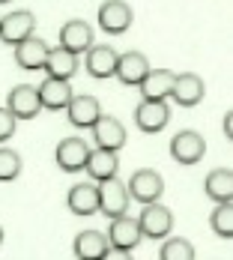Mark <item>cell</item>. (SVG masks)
Listing matches in <instances>:
<instances>
[{
    "label": "cell",
    "mask_w": 233,
    "mask_h": 260,
    "mask_svg": "<svg viewBox=\"0 0 233 260\" xmlns=\"http://www.w3.org/2000/svg\"><path fill=\"white\" fill-rule=\"evenodd\" d=\"M141 236H144V234H141L138 218H129L126 212H123V215H117V218H111L108 242H111V248H114L117 254H131V251L138 248Z\"/></svg>",
    "instance_id": "obj_1"
},
{
    "label": "cell",
    "mask_w": 233,
    "mask_h": 260,
    "mask_svg": "<svg viewBox=\"0 0 233 260\" xmlns=\"http://www.w3.org/2000/svg\"><path fill=\"white\" fill-rule=\"evenodd\" d=\"M129 198L131 201H138V204H153L161 198V191H164V180H161V174L153 171V168H141V171H135L129 180Z\"/></svg>",
    "instance_id": "obj_2"
},
{
    "label": "cell",
    "mask_w": 233,
    "mask_h": 260,
    "mask_svg": "<svg viewBox=\"0 0 233 260\" xmlns=\"http://www.w3.org/2000/svg\"><path fill=\"white\" fill-rule=\"evenodd\" d=\"M135 123L144 135H155L171 123V105L164 99H144L135 111Z\"/></svg>",
    "instance_id": "obj_3"
},
{
    "label": "cell",
    "mask_w": 233,
    "mask_h": 260,
    "mask_svg": "<svg viewBox=\"0 0 233 260\" xmlns=\"http://www.w3.org/2000/svg\"><path fill=\"white\" fill-rule=\"evenodd\" d=\"M138 224H141V234L150 236V239H164V236L171 234V228H174V212L164 207V204H144V212H141V218H138Z\"/></svg>",
    "instance_id": "obj_4"
},
{
    "label": "cell",
    "mask_w": 233,
    "mask_h": 260,
    "mask_svg": "<svg viewBox=\"0 0 233 260\" xmlns=\"http://www.w3.org/2000/svg\"><path fill=\"white\" fill-rule=\"evenodd\" d=\"M96 18H99V27H102L105 33H111V36H120V33H126L131 27V6L126 0H105L102 6H99V12H96Z\"/></svg>",
    "instance_id": "obj_5"
},
{
    "label": "cell",
    "mask_w": 233,
    "mask_h": 260,
    "mask_svg": "<svg viewBox=\"0 0 233 260\" xmlns=\"http://www.w3.org/2000/svg\"><path fill=\"white\" fill-rule=\"evenodd\" d=\"M129 204H131L129 188L117 177L99 182V212H105L108 218H117V215H123L129 209Z\"/></svg>",
    "instance_id": "obj_6"
},
{
    "label": "cell",
    "mask_w": 233,
    "mask_h": 260,
    "mask_svg": "<svg viewBox=\"0 0 233 260\" xmlns=\"http://www.w3.org/2000/svg\"><path fill=\"white\" fill-rule=\"evenodd\" d=\"M171 156L177 158L180 165H197L201 158L207 156V141H204V135H197V132H191V129L177 132L174 141H171Z\"/></svg>",
    "instance_id": "obj_7"
},
{
    "label": "cell",
    "mask_w": 233,
    "mask_h": 260,
    "mask_svg": "<svg viewBox=\"0 0 233 260\" xmlns=\"http://www.w3.org/2000/svg\"><path fill=\"white\" fill-rule=\"evenodd\" d=\"M33 30H36V18H33L30 9L6 12V15L0 18V42H6V45H18V42L27 39Z\"/></svg>",
    "instance_id": "obj_8"
},
{
    "label": "cell",
    "mask_w": 233,
    "mask_h": 260,
    "mask_svg": "<svg viewBox=\"0 0 233 260\" xmlns=\"http://www.w3.org/2000/svg\"><path fill=\"white\" fill-rule=\"evenodd\" d=\"M87 156H90V147H87L84 138H63V141L57 144V153H54L57 168L66 171V174H78V171H84Z\"/></svg>",
    "instance_id": "obj_9"
},
{
    "label": "cell",
    "mask_w": 233,
    "mask_h": 260,
    "mask_svg": "<svg viewBox=\"0 0 233 260\" xmlns=\"http://www.w3.org/2000/svg\"><path fill=\"white\" fill-rule=\"evenodd\" d=\"M204 78L194 75V72H182V75H174V84H171V96L174 102L182 105V108H194V105L204 102Z\"/></svg>",
    "instance_id": "obj_10"
},
{
    "label": "cell",
    "mask_w": 233,
    "mask_h": 260,
    "mask_svg": "<svg viewBox=\"0 0 233 260\" xmlns=\"http://www.w3.org/2000/svg\"><path fill=\"white\" fill-rule=\"evenodd\" d=\"M90 129H93V138H96V147L99 150H114L117 153V150L126 147V126L117 117H105L102 114Z\"/></svg>",
    "instance_id": "obj_11"
},
{
    "label": "cell",
    "mask_w": 233,
    "mask_h": 260,
    "mask_svg": "<svg viewBox=\"0 0 233 260\" xmlns=\"http://www.w3.org/2000/svg\"><path fill=\"white\" fill-rule=\"evenodd\" d=\"M6 108L12 111L15 120H33L39 111H42V99H39V90L30 87V84H21L9 93L6 99Z\"/></svg>",
    "instance_id": "obj_12"
},
{
    "label": "cell",
    "mask_w": 233,
    "mask_h": 260,
    "mask_svg": "<svg viewBox=\"0 0 233 260\" xmlns=\"http://www.w3.org/2000/svg\"><path fill=\"white\" fill-rule=\"evenodd\" d=\"M72 254L78 260H105L111 254V242L99 231H81L72 242Z\"/></svg>",
    "instance_id": "obj_13"
},
{
    "label": "cell",
    "mask_w": 233,
    "mask_h": 260,
    "mask_svg": "<svg viewBox=\"0 0 233 260\" xmlns=\"http://www.w3.org/2000/svg\"><path fill=\"white\" fill-rule=\"evenodd\" d=\"M66 114H69V123L78 129H90L99 117H102V102L96 96H72L66 105Z\"/></svg>",
    "instance_id": "obj_14"
},
{
    "label": "cell",
    "mask_w": 233,
    "mask_h": 260,
    "mask_svg": "<svg viewBox=\"0 0 233 260\" xmlns=\"http://www.w3.org/2000/svg\"><path fill=\"white\" fill-rule=\"evenodd\" d=\"M147 72H150V60H147L141 51H129V54H120V57H117V69H114V75L120 78V84H126V87H138Z\"/></svg>",
    "instance_id": "obj_15"
},
{
    "label": "cell",
    "mask_w": 233,
    "mask_h": 260,
    "mask_svg": "<svg viewBox=\"0 0 233 260\" xmlns=\"http://www.w3.org/2000/svg\"><path fill=\"white\" fill-rule=\"evenodd\" d=\"M66 204L81 218L99 212V185L96 182H78V185H72L69 194H66Z\"/></svg>",
    "instance_id": "obj_16"
},
{
    "label": "cell",
    "mask_w": 233,
    "mask_h": 260,
    "mask_svg": "<svg viewBox=\"0 0 233 260\" xmlns=\"http://www.w3.org/2000/svg\"><path fill=\"white\" fill-rule=\"evenodd\" d=\"M45 57H48V45L39 36H33V33L15 45V63L21 69H27V72H39L45 66Z\"/></svg>",
    "instance_id": "obj_17"
},
{
    "label": "cell",
    "mask_w": 233,
    "mask_h": 260,
    "mask_svg": "<svg viewBox=\"0 0 233 260\" xmlns=\"http://www.w3.org/2000/svg\"><path fill=\"white\" fill-rule=\"evenodd\" d=\"M87 72L93 78H114V69H117V57L120 54L114 51L111 45H90L87 48Z\"/></svg>",
    "instance_id": "obj_18"
},
{
    "label": "cell",
    "mask_w": 233,
    "mask_h": 260,
    "mask_svg": "<svg viewBox=\"0 0 233 260\" xmlns=\"http://www.w3.org/2000/svg\"><path fill=\"white\" fill-rule=\"evenodd\" d=\"M60 45L63 48H69L72 54H84L90 45H93V27L87 24V21H66V24L60 27Z\"/></svg>",
    "instance_id": "obj_19"
},
{
    "label": "cell",
    "mask_w": 233,
    "mask_h": 260,
    "mask_svg": "<svg viewBox=\"0 0 233 260\" xmlns=\"http://www.w3.org/2000/svg\"><path fill=\"white\" fill-rule=\"evenodd\" d=\"M117 168H120V158H117V153H114V150H99V147H96V153L90 150L87 165H84L87 177H90L93 182H102V180L117 177Z\"/></svg>",
    "instance_id": "obj_20"
},
{
    "label": "cell",
    "mask_w": 233,
    "mask_h": 260,
    "mask_svg": "<svg viewBox=\"0 0 233 260\" xmlns=\"http://www.w3.org/2000/svg\"><path fill=\"white\" fill-rule=\"evenodd\" d=\"M45 72H48V78H75L78 72V54H72L69 48H48V57H45V66H42Z\"/></svg>",
    "instance_id": "obj_21"
},
{
    "label": "cell",
    "mask_w": 233,
    "mask_h": 260,
    "mask_svg": "<svg viewBox=\"0 0 233 260\" xmlns=\"http://www.w3.org/2000/svg\"><path fill=\"white\" fill-rule=\"evenodd\" d=\"M36 90H39V99H42L45 111H63L69 105V99H72V87H69V81H63V78L42 81V87H36Z\"/></svg>",
    "instance_id": "obj_22"
},
{
    "label": "cell",
    "mask_w": 233,
    "mask_h": 260,
    "mask_svg": "<svg viewBox=\"0 0 233 260\" xmlns=\"http://www.w3.org/2000/svg\"><path fill=\"white\" fill-rule=\"evenodd\" d=\"M171 84H174V72L171 69H150L138 87H141L144 99H168L171 96Z\"/></svg>",
    "instance_id": "obj_23"
},
{
    "label": "cell",
    "mask_w": 233,
    "mask_h": 260,
    "mask_svg": "<svg viewBox=\"0 0 233 260\" xmlns=\"http://www.w3.org/2000/svg\"><path fill=\"white\" fill-rule=\"evenodd\" d=\"M207 194L209 201L215 204H224V201H233V171L230 168H215L207 177Z\"/></svg>",
    "instance_id": "obj_24"
},
{
    "label": "cell",
    "mask_w": 233,
    "mask_h": 260,
    "mask_svg": "<svg viewBox=\"0 0 233 260\" xmlns=\"http://www.w3.org/2000/svg\"><path fill=\"white\" fill-rule=\"evenodd\" d=\"M158 257L161 260H194L197 257V251H194V245H191L188 239H182V236H171V239L158 248Z\"/></svg>",
    "instance_id": "obj_25"
},
{
    "label": "cell",
    "mask_w": 233,
    "mask_h": 260,
    "mask_svg": "<svg viewBox=\"0 0 233 260\" xmlns=\"http://www.w3.org/2000/svg\"><path fill=\"white\" fill-rule=\"evenodd\" d=\"M209 224H212V231L221 236V239H230L233 236V204L230 201L215 204L212 215H209Z\"/></svg>",
    "instance_id": "obj_26"
},
{
    "label": "cell",
    "mask_w": 233,
    "mask_h": 260,
    "mask_svg": "<svg viewBox=\"0 0 233 260\" xmlns=\"http://www.w3.org/2000/svg\"><path fill=\"white\" fill-rule=\"evenodd\" d=\"M21 174V156L15 150L0 147V182H12Z\"/></svg>",
    "instance_id": "obj_27"
},
{
    "label": "cell",
    "mask_w": 233,
    "mask_h": 260,
    "mask_svg": "<svg viewBox=\"0 0 233 260\" xmlns=\"http://www.w3.org/2000/svg\"><path fill=\"white\" fill-rule=\"evenodd\" d=\"M15 126H18V120L12 117V111L9 108H0V144L15 135Z\"/></svg>",
    "instance_id": "obj_28"
},
{
    "label": "cell",
    "mask_w": 233,
    "mask_h": 260,
    "mask_svg": "<svg viewBox=\"0 0 233 260\" xmlns=\"http://www.w3.org/2000/svg\"><path fill=\"white\" fill-rule=\"evenodd\" d=\"M224 138H233V114H224Z\"/></svg>",
    "instance_id": "obj_29"
},
{
    "label": "cell",
    "mask_w": 233,
    "mask_h": 260,
    "mask_svg": "<svg viewBox=\"0 0 233 260\" xmlns=\"http://www.w3.org/2000/svg\"><path fill=\"white\" fill-rule=\"evenodd\" d=\"M0 245H3V224H0Z\"/></svg>",
    "instance_id": "obj_30"
},
{
    "label": "cell",
    "mask_w": 233,
    "mask_h": 260,
    "mask_svg": "<svg viewBox=\"0 0 233 260\" xmlns=\"http://www.w3.org/2000/svg\"><path fill=\"white\" fill-rule=\"evenodd\" d=\"M0 3H9V0H0Z\"/></svg>",
    "instance_id": "obj_31"
}]
</instances>
